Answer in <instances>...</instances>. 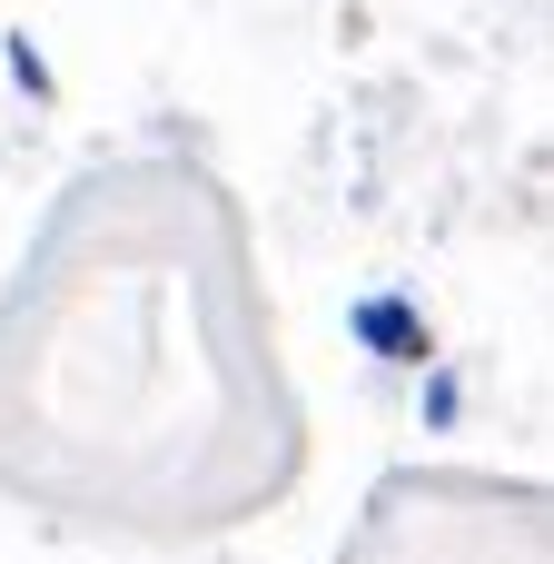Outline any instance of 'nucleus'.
I'll return each mask as SVG.
<instances>
[{
    "label": "nucleus",
    "instance_id": "obj_1",
    "mask_svg": "<svg viewBox=\"0 0 554 564\" xmlns=\"http://www.w3.org/2000/svg\"><path fill=\"white\" fill-rule=\"evenodd\" d=\"M347 327H357V347H367V357H387V367H426V357H436V337H426V307H416V297H357V307H347Z\"/></svg>",
    "mask_w": 554,
    "mask_h": 564
},
{
    "label": "nucleus",
    "instance_id": "obj_2",
    "mask_svg": "<svg viewBox=\"0 0 554 564\" xmlns=\"http://www.w3.org/2000/svg\"><path fill=\"white\" fill-rule=\"evenodd\" d=\"M456 406H466V387L436 367V377H426V426H456Z\"/></svg>",
    "mask_w": 554,
    "mask_h": 564
}]
</instances>
